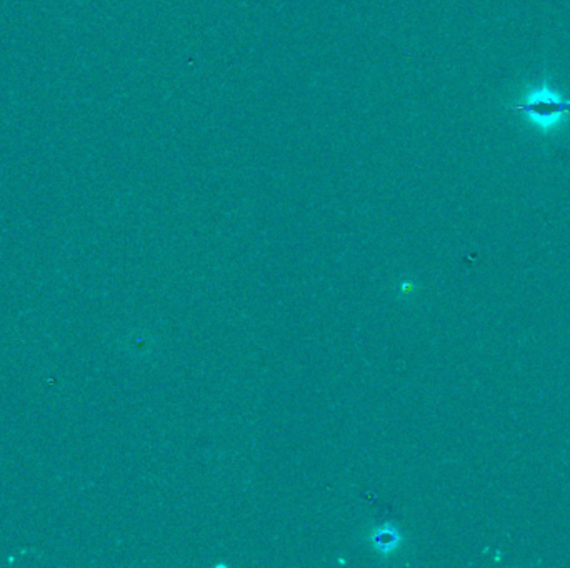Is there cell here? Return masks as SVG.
I'll return each mask as SVG.
<instances>
[{"label": "cell", "instance_id": "1", "mask_svg": "<svg viewBox=\"0 0 570 568\" xmlns=\"http://www.w3.org/2000/svg\"><path fill=\"white\" fill-rule=\"evenodd\" d=\"M517 112H522L533 120L539 127L550 129L570 114V101L560 97L556 92H533L525 102L517 103L514 107Z\"/></svg>", "mask_w": 570, "mask_h": 568}]
</instances>
